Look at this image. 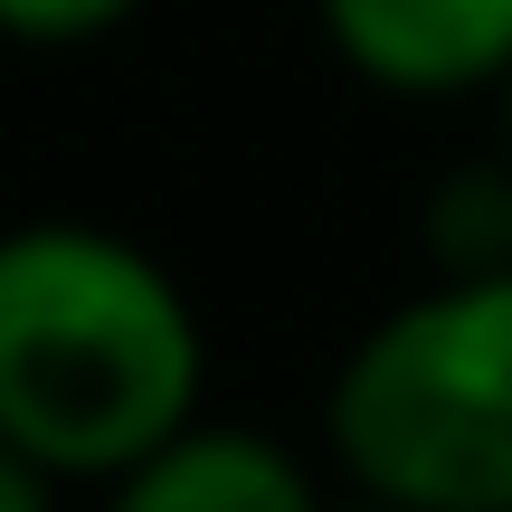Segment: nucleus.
Returning <instances> with one entry per match:
<instances>
[{
	"label": "nucleus",
	"mask_w": 512,
	"mask_h": 512,
	"mask_svg": "<svg viewBox=\"0 0 512 512\" xmlns=\"http://www.w3.org/2000/svg\"><path fill=\"white\" fill-rule=\"evenodd\" d=\"M323 29L399 95H456L512 67V0H323Z\"/></svg>",
	"instance_id": "3"
},
{
	"label": "nucleus",
	"mask_w": 512,
	"mask_h": 512,
	"mask_svg": "<svg viewBox=\"0 0 512 512\" xmlns=\"http://www.w3.org/2000/svg\"><path fill=\"white\" fill-rule=\"evenodd\" d=\"M503 152H512V67H503Z\"/></svg>",
	"instance_id": "8"
},
{
	"label": "nucleus",
	"mask_w": 512,
	"mask_h": 512,
	"mask_svg": "<svg viewBox=\"0 0 512 512\" xmlns=\"http://www.w3.org/2000/svg\"><path fill=\"white\" fill-rule=\"evenodd\" d=\"M427 247H437L446 275L512 266V152L503 162H465L456 181L427 200Z\"/></svg>",
	"instance_id": "5"
},
{
	"label": "nucleus",
	"mask_w": 512,
	"mask_h": 512,
	"mask_svg": "<svg viewBox=\"0 0 512 512\" xmlns=\"http://www.w3.org/2000/svg\"><path fill=\"white\" fill-rule=\"evenodd\" d=\"M190 294L114 228L29 219L0 238V446L48 475H124L200 408Z\"/></svg>",
	"instance_id": "1"
},
{
	"label": "nucleus",
	"mask_w": 512,
	"mask_h": 512,
	"mask_svg": "<svg viewBox=\"0 0 512 512\" xmlns=\"http://www.w3.org/2000/svg\"><path fill=\"white\" fill-rule=\"evenodd\" d=\"M332 456L389 512H512V266L446 275L361 332Z\"/></svg>",
	"instance_id": "2"
},
{
	"label": "nucleus",
	"mask_w": 512,
	"mask_h": 512,
	"mask_svg": "<svg viewBox=\"0 0 512 512\" xmlns=\"http://www.w3.org/2000/svg\"><path fill=\"white\" fill-rule=\"evenodd\" d=\"M143 0H0V38H29V48H76V38H105L114 19H133Z\"/></svg>",
	"instance_id": "6"
},
{
	"label": "nucleus",
	"mask_w": 512,
	"mask_h": 512,
	"mask_svg": "<svg viewBox=\"0 0 512 512\" xmlns=\"http://www.w3.org/2000/svg\"><path fill=\"white\" fill-rule=\"evenodd\" d=\"M105 512H313V475L256 427H181L114 475Z\"/></svg>",
	"instance_id": "4"
},
{
	"label": "nucleus",
	"mask_w": 512,
	"mask_h": 512,
	"mask_svg": "<svg viewBox=\"0 0 512 512\" xmlns=\"http://www.w3.org/2000/svg\"><path fill=\"white\" fill-rule=\"evenodd\" d=\"M0 512H57L48 503V465H29L19 446H0Z\"/></svg>",
	"instance_id": "7"
}]
</instances>
